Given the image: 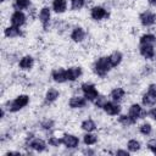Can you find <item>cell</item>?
Wrapping results in <instances>:
<instances>
[{"label":"cell","mask_w":156,"mask_h":156,"mask_svg":"<svg viewBox=\"0 0 156 156\" xmlns=\"http://www.w3.org/2000/svg\"><path fill=\"white\" fill-rule=\"evenodd\" d=\"M23 33H22V29L20 27H16V26H7L4 28V37L7 38V39H15V38H20L22 37Z\"/></svg>","instance_id":"e0dca14e"},{"label":"cell","mask_w":156,"mask_h":156,"mask_svg":"<svg viewBox=\"0 0 156 156\" xmlns=\"http://www.w3.org/2000/svg\"><path fill=\"white\" fill-rule=\"evenodd\" d=\"M118 123L122 124L123 127H130V126L135 124L136 122L127 113V115H119V117H118Z\"/></svg>","instance_id":"4316f807"},{"label":"cell","mask_w":156,"mask_h":156,"mask_svg":"<svg viewBox=\"0 0 156 156\" xmlns=\"http://www.w3.org/2000/svg\"><path fill=\"white\" fill-rule=\"evenodd\" d=\"M66 69H67V80L68 82H76L83 74V69L79 66H72Z\"/></svg>","instance_id":"ac0fdd59"},{"label":"cell","mask_w":156,"mask_h":156,"mask_svg":"<svg viewBox=\"0 0 156 156\" xmlns=\"http://www.w3.org/2000/svg\"><path fill=\"white\" fill-rule=\"evenodd\" d=\"M40 126H41L43 129H45V130H50V129L54 127V121L50 119V118H46V119H44V121L40 123Z\"/></svg>","instance_id":"836d02e7"},{"label":"cell","mask_w":156,"mask_h":156,"mask_svg":"<svg viewBox=\"0 0 156 156\" xmlns=\"http://www.w3.org/2000/svg\"><path fill=\"white\" fill-rule=\"evenodd\" d=\"M80 128H82V130H84L87 133V132H94V130H96L98 126H96V123H95V121L93 118H85V119L82 121Z\"/></svg>","instance_id":"cb8c5ba5"},{"label":"cell","mask_w":156,"mask_h":156,"mask_svg":"<svg viewBox=\"0 0 156 156\" xmlns=\"http://www.w3.org/2000/svg\"><path fill=\"white\" fill-rule=\"evenodd\" d=\"M62 145H65L67 149H76L79 145V138L71 133H65L62 135Z\"/></svg>","instance_id":"30bf717a"},{"label":"cell","mask_w":156,"mask_h":156,"mask_svg":"<svg viewBox=\"0 0 156 156\" xmlns=\"http://www.w3.org/2000/svg\"><path fill=\"white\" fill-rule=\"evenodd\" d=\"M151 151H152V154H155V155H156V146H154V147L151 149Z\"/></svg>","instance_id":"f35d334b"},{"label":"cell","mask_w":156,"mask_h":156,"mask_svg":"<svg viewBox=\"0 0 156 156\" xmlns=\"http://www.w3.org/2000/svg\"><path fill=\"white\" fill-rule=\"evenodd\" d=\"M107 101H108V100H107V98H106L105 95H99V96L96 98V100L94 101V104H95V107H98V108H102L104 105H105Z\"/></svg>","instance_id":"1f68e13d"},{"label":"cell","mask_w":156,"mask_h":156,"mask_svg":"<svg viewBox=\"0 0 156 156\" xmlns=\"http://www.w3.org/2000/svg\"><path fill=\"white\" fill-rule=\"evenodd\" d=\"M85 37H87V32H85V29L83 28V27H80V26H77V27H74L73 29H72V32H71V34H69V38H71V40L73 41V43H83L84 40H85Z\"/></svg>","instance_id":"8fae6325"},{"label":"cell","mask_w":156,"mask_h":156,"mask_svg":"<svg viewBox=\"0 0 156 156\" xmlns=\"http://www.w3.org/2000/svg\"><path fill=\"white\" fill-rule=\"evenodd\" d=\"M67 0H52V4H51V10L55 12V13H65L67 11Z\"/></svg>","instance_id":"d6986e66"},{"label":"cell","mask_w":156,"mask_h":156,"mask_svg":"<svg viewBox=\"0 0 156 156\" xmlns=\"http://www.w3.org/2000/svg\"><path fill=\"white\" fill-rule=\"evenodd\" d=\"M87 102H88V100L84 96H82V95H73L68 100V106L71 108H73V110H79V108L85 107Z\"/></svg>","instance_id":"7c38bea8"},{"label":"cell","mask_w":156,"mask_h":156,"mask_svg":"<svg viewBox=\"0 0 156 156\" xmlns=\"http://www.w3.org/2000/svg\"><path fill=\"white\" fill-rule=\"evenodd\" d=\"M151 132H152V126H151L149 122H144V123H141V124L139 126V133H140L141 135L147 136V135L151 134Z\"/></svg>","instance_id":"f546056e"},{"label":"cell","mask_w":156,"mask_h":156,"mask_svg":"<svg viewBox=\"0 0 156 156\" xmlns=\"http://www.w3.org/2000/svg\"><path fill=\"white\" fill-rule=\"evenodd\" d=\"M147 116L151 118V119H154V121H156V107H151L149 111H147Z\"/></svg>","instance_id":"e575fe53"},{"label":"cell","mask_w":156,"mask_h":156,"mask_svg":"<svg viewBox=\"0 0 156 156\" xmlns=\"http://www.w3.org/2000/svg\"><path fill=\"white\" fill-rule=\"evenodd\" d=\"M139 54L145 60H154L156 57V50H155V46L154 45L140 44L139 45Z\"/></svg>","instance_id":"4fadbf2b"},{"label":"cell","mask_w":156,"mask_h":156,"mask_svg":"<svg viewBox=\"0 0 156 156\" xmlns=\"http://www.w3.org/2000/svg\"><path fill=\"white\" fill-rule=\"evenodd\" d=\"M0 1H1V2H5V1H6V0H0Z\"/></svg>","instance_id":"ab89813d"},{"label":"cell","mask_w":156,"mask_h":156,"mask_svg":"<svg viewBox=\"0 0 156 156\" xmlns=\"http://www.w3.org/2000/svg\"><path fill=\"white\" fill-rule=\"evenodd\" d=\"M146 1H147V4H149L150 6L156 7V0H146Z\"/></svg>","instance_id":"74e56055"},{"label":"cell","mask_w":156,"mask_h":156,"mask_svg":"<svg viewBox=\"0 0 156 156\" xmlns=\"http://www.w3.org/2000/svg\"><path fill=\"white\" fill-rule=\"evenodd\" d=\"M140 147H141V144L136 139H129L127 143V149L129 152H136L140 150Z\"/></svg>","instance_id":"83f0119b"},{"label":"cell","mask_w":156,"mask_h":156,"mask_svg":"<svg viewBox=\"0 0 156 156\" xmlns=\"http://www.w3.org/2000/svg\"><path fill=\"white\" fill-rule=\"evenodd\" d=\"M83 143H84L87 146L95 145V144L98 143V135L93 134V132H87V133L83 135Z\"/></svg>","instance_id":"484cf974"},{"label":"cell","mask_w":156,"mask_h":156,"mask_svg":"<svg viewBox=\"0 0 156 156\" xmlns=\"http://www.w3.org/2000/svg\"><path fill=\"white\" fill-rule=\"evenodd\" d=\"M110 16V12L104 7V6H100V5H95L90 9V17L93 21H102V20H107Z\"/></svg>","instance_id":"5b68a950"},{"label":"cell","mask_w":156,"mask_h":156,"mask_svg":"<svg viewBox=\"0 0 156 156\" xmlns=\"http://www.w3.org/2000/svg\"><path fill=\"white\" fill-rule=\"evenodd\" d=\"M9 21H10V23H11L12 26H16V27H20V28H21L22 26L26 24V22H27V16H26V13H24L23 11H21V10H15V11L11 13Z\"/></svg>","instance_id":"52a82bcc"},{"label":"cell","mask_w":156,"mask_h":156,"mask_svg":"<svg viewBox=\"0 0 156 156\" xmlns=\"http://www.w3.org/2000/svg\"><path fill=\"white\" fill-rule=\"evenodd\" d=\"M48 144L50 146H54V147H58L61 144H62V139L58 138V136H50L48 139Z\"/></svg>","instance_id":"d6a6232c"},{"label":"cell","mask_w":156,"mask_h":156,"mask_svg":"<svg viewBox=\"0 0 156 156\" xmlns=\"http://www.w3.org/2000/svg\"><path fill=\"white\" fill-rule=\"evenodd\" d=\"M139 22L143 27H152L156 24V13L151 10H144L139 15Z\"/></svg>","instance_id":"277c9868"},{"label":"cell","mask_w":156,"mask_h":156,"mask_svg":"<svg viewBox=\"0 0 156 156\" xmlns=\"http://www.w3.org/2000/svg\"><path fill=\"white\" fill-rule=\"evenodd\" d=\"M71 9L73 11H80L85 4H87V0H71Z\"/></svg>","instance_id":"4dcf8cb0"},{"label":"cell","mask_w":156,"mask_h":156,"mask_svg":"<svg viewBox=\"0 0 156 156\" xmlns=\"http://www.w3.org/2000/svg\"><path fill=\"white\" fill-rule=\"evenodd\" d=\"M139 44H145V45H156V35L154 33H144L139 38Z\"/></svg>","instance_id":"d4e9b609"},{"label":"cell","mask_w":156,"mask_h":156,"mask_svg":"<svg viewBox=\"0 0 156 156\" xmlns=\"http://www.w3.org/2000/svg\"><path fill=\"white\" fill-rule=\"evenodd\" d=\"M38 18H39V22L41 23V26L44 28H48L51 22V9L49 6H43L38 13Z\"/></svg>","instance_id":"9c48e42d"},{"label":"cell","mask_w":156,"mask_h":156,"mask_svg":"<svg viewBox=\"0 0 156 156\" xmlns=\"http://www.w3.org/2000/svg\"><path fill=\"white\" fill-rule=\"evenodd\" d=\"M147 91L151 93V94H154V95H156V82L147 85Z\"/></svg>","instance_id":"d590c367"},{"label":"cell","mask_w":156,"mask_h":156,"mask_svg":"<svg viewBox=\"0 0 156 156\" xmlns=\"http://www.w3.org/2000/svg\"><path fill=\"white\" fill-rule=\"evenodd\" d=\"M29 102H30L29 95H27V94H20L16 98H13L12 100L6 101L5 108L9 112H11V113H16V112H20L21 110H23L24 107H27Z\"/></svg>","instance_id":"6da1fadb"},{"label":"cell","mask_w":156,"mask_h":156,"mask_svg":"<svg viewBox=\"0 0 156 156\" xmlns=\"http://www.w3.org/2000/svg\"><path fill=\"white\" fill-rule=\"evenodd\" d=\"M34 66V57L32 55H23L18 60V68L21 71H30Z\"/></svg>","instance_id":"9a60e30c"},{"label":"cell","mask_w":156,"mask_h":156,"mask_svg":"<svg viewBox=\"0 0 156 156\" xmlns=\"http://www.w3.org/2000/svg\"><path fill=\"white\" fill-rule=\"evenodd\" d=\"M116 155H124V156H128V155H129V151H127V150H117V151H116Z\"/></svg>","instance_id":"8d00e7d4"},{"label":"cell","mask_w":156,"mask_h":156,"mask_svg":"<svg viewBox=\"0 0 156 156\" xmlns=\"http://www.w3.org/2000/svg\"><path fill=\"white\" fill-rule=\"evenodd\" d=\"M128 115L136 122L139 118H145V117L147 116V111H145V110L141 107V105L134 102V104H132V105L129 106V108H128Z\"/></svg>","instance_id":"8992f818"},{"label":"cell","mask_w":156,"mask_h":156,"mask_svg":"<svg viewBox=\"0 0 156 156\" xmlns=\"http://www.w3.org/2000/svg\"><path fill=\"white\" fill-rule=\"evenodd\" d=\"M112 69V66L108 61V56H100L95 60L94 65H93V71L94 73L100 77V78H105L110 71Z\"/></svg>","instance_id":"7a4b0ae2"},{"label":"cell","mask_w":156,"mask_h":156,"mask_svg":"<svg viewBox=\"0 0 156 156\" xmlns=\"http://www.w3.org/2000/svg\"><path fill=\"white\" fill-rule=\"evenodd\" d=\"M80 90H82L83 96L88 101H91V102H94L96 100V98L100 95L99 90L96 89V87L94 84H91V83H83L80 85Z\"/></svg>","instance_id":"3957f363"},{"label":"cell","mask_w":156,"mask_h":156,"mask_svg":"<svg viewBox=\"0 0 156 156\" xmlns=\"http://www.w3.org/2000/svg\"><path fill=\"white\" fill-rule=\"evenodd\" d=\"M13 7L15 10H27L30 7V0H13Z\"/></svg>","instance_id":"f1b7e54d"},{"label":"cell","mask_w":156,"mask_h":156,"mask_svg":"<svg viewBox=\"0 0 156 156\" xmlns=\"http://www.w3.org/2000/svg\"><path fill=\"white\" fill-rule=\"evenodd\" d=\"M51 78L54 82L58 83V84H62L65 82H68L67 80V69L66 68H62V67H58V68H55L51 71Z\"/></svg>","instance_id":"5bb4252c"},{"label":"cell","mask_w":156,"mask_h":156,"mask_svg":"<svg viewBox=\"0 0 156 156\" xmlns=\"http://www.w3.org/2000/svg\"><path fill=\"white\" fill-rule=\"evenodd\" d=\"M58 98H60V91H58L56 88H49V89L45 91V95H44L45 102H48V104L55 102Z\"/></svg>","instance_id":"ffe728a7"},{"label":"cell","mask_w":156,"mask_h":156,"mask_svg":"<svg viewBox=\"0 0 156 156\" xmlns=\"http://www.w3.org/2000/svg\"><path fill=\"white\" fill-rule=\"evenodd\" d=\"M122 60H123V55H122V52L118 51V50H115L113 52H111V54L108 55V61H110L112 68L119 66L121 62H122Z\"/></svg>","instance_id":"603a6c76"},{"label":"cell","mask_w":156,"mask_h":156,"mask_svg":"<svg viewBox=\"0 0 156 156\" xmlns=\"http://www.w3.org/2000/svg\"><path fill=\"white\" fill-rule=\"evenodd\" d=\"M141 104L146 107H152L156 105V95L149 93L147 90L141 95Z\"/></svg>","instance_id":"7402d4cb"},{"label":"cell","mask_w":156,"mask_h":156,"mask_svg":"<svg viewBox=\"0 0 156 156\" xmlns=\"http://www.w3.org/2000/svg\"><path fill=\"white\" fill-rule=\"evenodd\" d=\"M102 110H104V112L106 113V115H108V116H119V113H121V111H122V106L117 102V101H107L105 105H104V107H102Z\"/></svg>","instance_id":"ba28073f"},{"label":"cell","mask_w":156,"mask_h":156,"mask_svg":"<svg viewBox=\"0 0 156 156\" xmlns=\"http://www.w3.org/2000/svg\"><path fill=\"white\" fill-rule=\"evenodd\" d=\"M126 96V90L122 87H115L111 91H110V98L113 101L119 102L121 100H123V98Z\"/></svg>","instance_id":"44dd1931"},{"label":"cell","mask_w":156,"mask_h":156,"mask_svg":"<svg viewBox=\"0 0 156 156\" xmlns=\"http://www.w3.org/2000/svg\"><path fill=\"white\" fill-rule=\"evenodd\" d=\"M27 145L32 149V150H34V151H37V152H43V151H45L46 150V141L45 140H43L41 138H33V139H30L28 143H27Z\"/></svg>","instance_id":"2e32d148"}]
</instances>
